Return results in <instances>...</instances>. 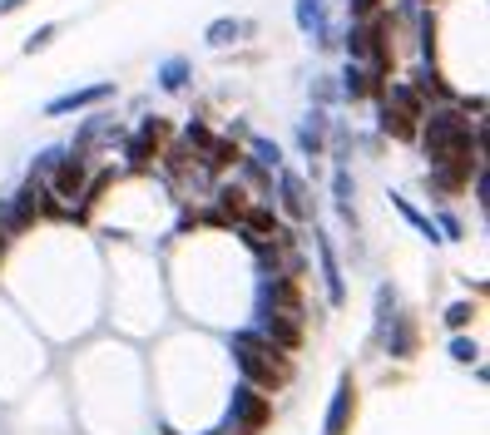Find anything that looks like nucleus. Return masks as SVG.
Returning a JSON list of instances; mask_svg holds the SVG:
<instances>
[{"instance_id": "nucleus-19", "label": "nucleus", "mask_w": 490, "mask_h": 435, "mask_svg": "<svg viewBox=\"0 0 490 435\" xmlns=\"http://www.w3.org/2000/svg\"><path fill=\"white\" fill-rule=\"evenodd\" d=\"M218 203H223V218L228 213H233V218L248 213V203H243V194H238V188H218Z\"/></svg>"}, {"instance_id": "nucleus-24", "label": "nucleus", "mask_w": 490, "mask_h": 435, "mask_svg": "<svg viewBox=\"0 0 490 435\" xmlns=\"http://www.w3.org/2000/svg\"><path fill=\"white\" fill-rule=\"evenodd\" d=\"M253 158H258V164H268V168H278V144L258 139V144H253Z\"/></svg>"}, {"instance_id": "nucleus-11", "label": "nucleus", "mask_w": 490, "mask_h": 435, "mask_svg": "<svg viewBox=\"0 0 490 435\" xmlns=\"http://www.w3.org/2000/svg\"><path fill=\"white\" fill-rule=\"evenodd\" d=\"M387 104H391V109H401L406 119H421V114H426V94L411 90V84H391V90H387Z\"/></svg>"}, {"instance_id": "nucleus-27", "label": "nucleus", "mask_w": 490, "mask_h": 435, "mask_svg": "<svg viewBox=\"0 0 490 435\" xmlns=\"http://www.w3.org/2000/svg\"><path fill=\"white\" fill-rule=\"evenodd\" d=\"M0 252H5V238H0Z\"/></svg>"}, {"instance_id": "nucleus-23", "label": "nucleus", "mask_w": 490, "mask_h": 435, "mask_svg": "<svg viewBox=\"0 0 490 435\" xmlns=\"http://www.w3.org/2000/svg\"><path fill=\"white\" fill-rule=\"evenodd\" d=\"M471 317H476V307H471V302H456V307H446V322H451V326H466Z\"/></svg>"}, {"instance_id": "nucleus-2", "label": "nucleus", "mask_w": 490, "mask_h": 435, "mask_svg": "<svg viewBox=\"0 0 490 435\" xmlns=\"http://www.w3.org/2000/svg\"><path fill=\"white\" fill-rule=\"evenodd\" d=\"M421 119H426L421 144H426V158H431V164H446V158H456V154H471V119H466V114L426 109Z\"/></svg>"}, {"instance_id": "nucleus-17", "label": "nucleus", "mask_w": 490, "mask_h": 435, "mask_svg": "<svg viewBox=\"0 0 490 435\" xmlns=\"http://www.w3.org/2000/svg\"><path fill=\"white\" fill-rule=\"evenodd\" d=\"M159 84L169 94H179L184 84H189V65H184V60H169V65H164V74H159Z\"/></svg>"}, {"instance_id": "nucleus-1", "label": "nucleus", "mask_w": 490, "mask_h": 435, "mask_svg": "<svg viewBox=\"0 0 490 435\" xmlns=\"http://www.w3.org/2000/svg\"><path fill=\"white\" fill-rule=\"evenodd\" d=\"M233 362H238V371H243L248 386H258V391H278V386H287V376H293L287 352L268 346L258 332H238L233 336Z\"/></svg>"}, {"instance_id": "nucleus-3", "label": "nucleus", "mask_w": 490, "mask_h": 435, "mask_svg": "<svg viewBox=\"0 0 490 435\" xmlns=\"http://www.w3.org/2000/svg\"><path fill=\"white\" fill-rule=\"evenodd\" d=\"M268 421H273V406H268V396L258 386H238L233 391V411H228V430L223 435H263Z\"/></svg>"}, {"instance_id": "nucleus-4", "label": "nucleus", "mask_w": 490, "mask_h": 435, "mask_svg": "<svg viewBox=\"0 0 490 435\" xmlns=\"http://www.w3.org/2000/svg\"><path fill=\"white\" fill-rule=\"evenodd\" d=\"M50 208H55L50 203V188L40 184V178H30V184L15 194V203H10V232H25L30 222H35L40 213H50Z\"/></svg>"}, {"instance_id": "nucleus-26", "label": "nucleus", "mask_w": 490, "mask_h": 435, "mask_svg": "<svg viewBox=\"0 0 490 435\" xmlns=\"http://www.w3.org/2000/svg\"><path fill=\"white\" fill-rule=\"evenodd\" d=\"M25 0H0V15H10V10H20Z\"/></svg>"}, {"instance_id": "nucleus-15", "label": "nucleus", "mask_w": 490, "mask_h": 435, "mask_svg": "<svg viewBox=\"0 0 490 435\" xmlns=\"http://www.w3.org/2000/svg\"><path fill=\"white\" fill-rule=\"evenodd\" d=\"M372 70H362V65H352L347 70V80H342V90H347V99H362V94H372V90H382L377 80H367Z\"/></svg>"}, {"instance_id": "nucleus-25", "label": "nucleus", "mask_w": 490, "mask_h": 435, "mask_svg": "<svg viewBox=\"0 0 490 435\" xmlns=\"http://www.w3.org/2000/svg\"><path fill=\"white\" fill-rule=\"evenodd\" d=\"M382 5H387V0H352V15H357V20H367V15H377Z\"/></svg>"}, {"instance_id": "nucleus-21", "label": "nucleus", "mask_w": 490, "mask_h": 435, "mask_svg": "<svg viewBox=\"0 0 490 435\" xmlns=\"http://www.w3.org/2000/svg\"><path fill=\"white\" fill-rule=\"evenodd\" d=\"M55 35H60V30H55V25H40V30H35V35H30V40H25V55H35V50H45V45H50V40H55Z\"/></svg>"}, {"instance_id": "nucleus-6", "label": "nucleus", "mask_w": 490, "mask_h": 435, "mask_svg": "<svg viewBox=\"0 0 490 435\" xmlns=\"http://www.w3.org/2000/svg\"><path fill=\"white\" fill-rule=\"evenodd\" d=\"M164 134H169V124H164V119H144L139 134H134L129 148H124L129 164H149V158H159L164 154Z\"/></svg>"}, {"instance_id": "nucleus-9", "label": "nucleus", "mask_w": 490, "mask_h": 435, "mask_svg": "<svg viewBox=\"0 0 490 435\" xmlns=\"http://www.w3.org/2000/svg\"><path fill=\"white\" fill-rule=\"evenodd\" d=\"M80 188H85V164H80V158H60V164H55V178H50V198H65V203H75Z\"/></svg>"}, {"instance_id": "nucleus-13", "label": "nucleus", "mask_w": 490, "mask_h": 435, "mask_svg": "<svg viewBox=\"0 0 490 435\" xmlns=\"http://www.w3.org/2000/svg\"><path fill=\"white\" fill-rule=\"evenodd\" d=\"M317 252H322V278H327V297L332 302H342V272H337V258H332V242L327 238H317Z\"/></svg>"}, {"instance_id": "nucleus-5", "label": "nucleus", "mask_w": 490, "mask_h": 435, "mask_svg": "<svg viewBox=\"0 0 490 435\" xmlns=\"http://www.w3.org/2000/svg\"><path fill=\"white\" fill-rule=\"evenodd\" d=\"M258 336L278 352H297L302 346V317H287V312H263L258 317Z\"/></svg>"}, {"instance_id": "nucleus-14", "label": "nucleus", "mask_w": 490, "mask_h": 435, "mask_svg": "<svg viewBox=\"0 0 490 435\" xmlns=\"http://www.w3.org/2000/svg\"><path fill=\"white\" fill-rule=\"evenodd\" d=\"M297 25L307 30V35H322V30H327V5H322V0H297Z\"/></svg>"}, {"instance_id": "nucleus-22", "label": "nucleus", "mask_w": 490, "mask_h": 435, "mask_svg": "<svg viewBox=\"0 0 490 435\" xmlns=\"http://www.w3.org/2000/svg\"><path fill=\"white\" fill-rule=\"evenodd\" d=\"M302 148H307V154H317V148H322V119L302 124Z\"/></svg>"}, {"instance_id": "nucleus-18", "label": "nucleus", "mask_w": 490, "mask_h": 435, "mask_svg": "<svg viewBox=\"0 0 490 435\" xmlns=\"http://www.w3.org/2000/svg\"><path fill=\"white\" fill-rule=\"evenodd\" d=\"M411 352H416V332H411V322H401L391 336V356H411Z\"/></svg>"}, {"instance_id": "nucleus-16", "label": "nucleus", "mask_w": 490, "mask_h": 435, "mask_svg": "<svg viewBox=\"0 0 490 435\" xmlns=\"http://www.w3.org/2000/svg\"><path fill=\"white\" fill-rule=\"evenodd\" d=\"M382 129H387L391 139H411V134H416V119H406L401 109H391V104H387V109H382Z\"/></svg>"}, {"instance_id": "nucleus-8", "label": "nucleus", "mask_w": 490, "mask_h": 435, "mask_svg": "<svg viewBox=\"0 0 490 435\" xmlns=\"http://www.w3.org/2000/svg\"><path fill=\"white\" fill-rule=\"evenodd\" d=\"M114 94V84H90V90H75V94H60V99L45 104L50 119H60V114H75V109H90V104H104Z\"/></svg>"}, {"instance_id": "nucleus-20", "label": "nucleus", "mask_w": 490, "mask_h": 435, "mask_svg": "<svg viewBox=\"0 0 490 435\" xmlns=\"http://www.w3.org/2000/svg\"><path fill=\"white\" fill-rule=\"evenodd\" d=\"M451 356H456V362H476V356H481V346H476L471 336H456V342H451Z\"/></svg>"}, {"instance_id": "nucleus-12", "label": "nucleus", "mask_w": 490, "mask_h": 435, "mask_svg": "<svg viewBox=\"0 0 490 435\" xmlns=\"http://www.w3.org/2000/svg\"><path fill=\"white\" fill-rule=\"evenodd\" d=\"M248 30H253V25H248V20H213L203 40H208V45H213V50H223V45H233V40H243Z\"/></svg>"}, {"instance_id": "nucleus-7", "label": "nucleus", "mask_w": 490, "mask_h": 435, "mask_svg": "<svg viewBox=\"0 0 490 435\" xmlns=\"http://www.w3.org/2000/svg\"><path fill=\"white\" fill-rule=\"evenodd\" d=\"M352 416H357V386H352V376H342L337 381V396H332V406H327V435H347L352 426Z\"/></svg>"}, {"instance_id": "nucleus-10", "label": "nucleus", "mask_w": 490, "mask_h": 435, "mask_svg": "<svg viewBox=\"0 0 490 435\" xmlns=\"http://www.w3.org/2000/svg\"><path fill=\"white\" fill-rule=\"evenodd\" d=\"M283 208H287V218H297V222L312 218V198H307L297 174H283Z\"/></svg>"}]
</instances>
